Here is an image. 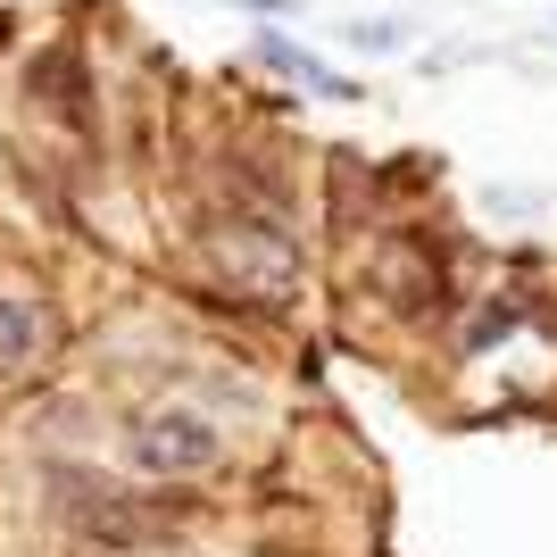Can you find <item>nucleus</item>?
I'll list each match as a JSON object with an SVG mask.
<instances>
[{"instance_id":"20e7f679","label":"nucleus","mask_w":557,"mask_h":557,"mask_svg":"<svg viewBox=\"0 0 557 557\" xmlns=\"http://www.w3.org/2000/svg\"><path fill=\"white\" fill-rule=\"evenodd\" d=\"M59 349V317H50L34 292L0 283V383H34Z\"/></svg>"},{"instance_id":"39448f33","label":"nucleus","mask_w":557,"mask_h":557,"mask_svg":"<svg viewBox=\"0 0 557 557\" xmlns=\"http://www.w3.org/2000/svg\"><path fill=\"white\" fill-rule=\"evenodd\" d=\"M349 42H358V50H399V42H408V25H392V17H383V25L358 17V25H349Z\"/></svg>"},{"instance_id":"f257e3e1","label":"nucleus","mask_w":557,"mask_h":557,"mask_svg":"<svg viewBox=\"0 0 557 557\" xmlns=\"http://www.w3.org/2000/svg\"><path fill=\"white\" fill-rule=\"evenodd\" d=\"M116 442H125V466L150 474V483H200V474L225 466V433H216V417H200L191 399H150V408H134Z\"/></svg>"},{"instance_id":"7ed1b4c3","label":"nucleus","mask_w":557,"mask_h":557,"mask_svg":"<svg viewBox=\"0 0 557 557\" xmlns=\"http://www.w3.org/2000/svg\"><path fill=\"white\" fill-rule=\"evenodd\" d=\"M216 267H225L242 292H258V300H283L292 292V275H300V250H292V233L275 225V216H242V225H216L209 233Z\"/></svg>"},{"instance_id":"423d86ee","label":"nucleus","mask_w":557,"mask_h":557,"mask_svg":"<svg viewBox=\"0 0 557 557\" xmlns=\"http://www.w3.org/2000/svg\"><path fill=\"white\" fill-rule=\"evenodd\" d=\"M134 557H209V549H175V541H166V549H134Z\"/></svg>"},{"instance_id":"f03ea898","label":"nucleus","mask_w":557,"mask_h":557,"mask_svg":"<svg viewBox=\"0 0 557 557\" xmlns=\"http://www.w3.org/2000/svg\"><path fill=\"white\" fill-rule=\"evenodd\" d=\"M59 508H67V533L84 541V549H109V557L166 549V524H175L159 499L109 491V483H92V474H59Z\"/></svg>"}]
</instances>
